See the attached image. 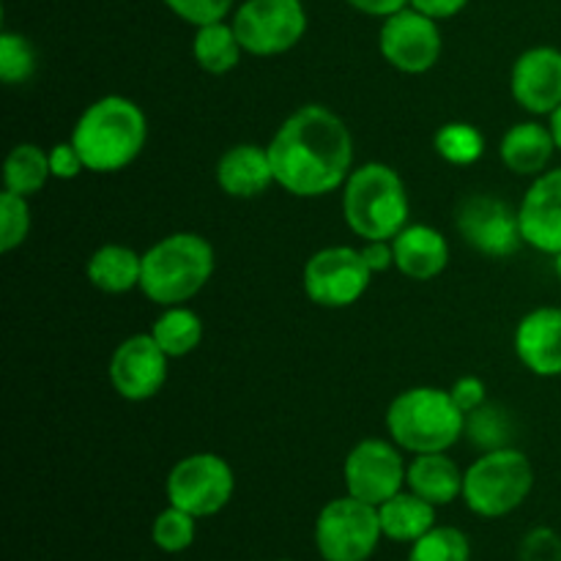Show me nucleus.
I'll use <instances>...</instances> for the list:
<instances>
[{
	"label": "nucleus",
	"mask_w": 561,
	"mask_h": 561,
	"mask_svg": "<svg viewBox=\"0 0 561 561\" xmlns=\"http://www.w3.org/2000/svg\"><path fill=\"white\" fill-rule=\"evenodd\" d=\"M394 268L403 277L427 283L436 279L449 263V244L431 225H405L392 239Z\"/></svg>",
	"instance_id": "19"
},
{
	"label": "nucleus",
	"mask_w": 561,
	"mask_h": 561,
	"mask_svg": "<svg viewBox=\"0 0 561 561\" xmlns=\"http://www.w3.org/2000/svg\"><path fill=\"white\" fill-rule=\"evenodd\" d=\"M148 118L140 104L110 93L82 110L71 129V142L91 173H118L142 153Z\"/></svg>",
	"instance_id": "2"
},
{
	"label": "nucleus",
	"mask_w": 561,
	"mask_h": 561,
	"mask_svg": "<svg viewBox=\"0 0 561 561\" xmlns=\"http://www.w3.org/2000/svg\"><path fill=\"white\" fill-rule=\"evenodd\" d=\"M436 504L425 502L422 496L411 491H400L398 496L387 499L378 507V518H381V531L387 540L394 542H416L422 535L436 526Z\"/></svg>",
	"instance_id": "23"
},
{
	"label": "nucleus",
	"mask_w": 561,
	"mask_h": 561,
	"mask_svg": "<svg viewBox=\"0 0 561 561\" xmlns=\"http://www.w3.org/2000/svg\"><path fill=\"white\" fill-rule=\"evenodd\" d=\"M197 537V518L195 515L184 513V510L168 507L153 518L151 526V540L159 551L164 553H184L186 548H192Z\"/></svg>",
	"instance_id": "30"
},
{
	"label": "nucleus",
	"mask_w": 561,
	"mask_h": 561,
	"mask_svg": "<svg viewBox=\"0 0 561 561\" xmlns=\"http://www.w3.org/2000/svg\"><path fill=\"white\" fill-rule=\"evenodd\" d=\"M518 561H561V537L548 526H537L520 542Z\"/></svg>",
	"instance_id": "34"
},
{
	"label": "nucleus",
	"mask_w": 561,
	"mask_h": 561,
	"mask_svg": "<svg viewBox=\"0 0 561 561\" xmlns=\"http://www.w3.org/2000/svg\"><path fill=\"white\" fill-rule=\"evenodd\" d=\"M217 184L225 195L239 197V201L266 195L277 184L268 148L255 146V142L230 146L217 162Z\"/></svg>",
	"instance_id": "18"
},
{
	"label": "nucleus",
	"mask_w": 561,
	"mask_h": 561,
	"mask_svg": "<svg viewBox=\"0 0 561 561\" xmlns=\"http://www.w3.org/2000/svg\"><path fill=\"white\" fill-rule=\"evenodd\" d=\"M405 488L436 507H447L463 496V471L447 453L414 455L405 471Z\"/></svg>",
	"instance_id": "21"
},
{
	"label": "nucleus",
	"mask_w": 561,
	"mask_h": 561,
	"mask_svg": "<svg viewBox=\"0 0 561 561\" xmlns=\"http://www.w3.org/2000/svg\"><path fill=\"white\" fill-rule=\"evenodd\" d=\"M409 5L411 9L422 11L425 16H431V20L442 22L458 16L460 11L469 5V0H409Z\"/></svg>",
	"instance_id": "37"
},
{
	"label": "nucleus",
	"mask_w": 561,
	"mask_h": 561,
	"mask_svg": "<svg viewBox=\"0 0 561 561\" xmlns=\"http://www.w3.org/2000/svg\"><path fill=\"white\" fill-rule=\"evenodd\" d=\"M381 540L378 507L362 499H334L316 518V548L323 561H367Z\"/></svg>",
	"instance_id": "7"
},
{
	"label": "nucleus",
	"mask_w": 561,
	"mask_h": 561,
	"mask_svg": "<svg viewBox=\"0 0 561 561\" xmlns=\"http://www.w3.org/2000/svg\"><path fill=\"white\" fill-rule=\"evenodd\" d=\"M230 25L247 55L274 58L290 53L305 38L307 9L301 0H244Z\"/></svg>",
	"instance_id": "8"
},
{
	"label": "nucleus",
	"mask_w": 561,
	"mask_h": 561,
	"mask_svg": "<svg viewBox=\"0 0 561 561\" xmlns=\"http://www.w3.org/2000/svg\"><path fill=\"white\" fill-rule=\"evenodd\" d=\"M510 91L518 107L531 115H551L561 107V49L529 47L515 58Z\"/></svg>",
	"instance_id": "15"
},
{
	"label": "nucleus",
	"mask_w": 561,
	"mask_h": 561,
	"mask_svg": "<svg viewBox=\"0 0 561 561\" xmlns=\"http://www.w3.org/2000/svg\"><path fill=\"white\" fill-rule=\"evenodd\" d=\"M378 49L392 69L403 75H425L442 58L444 38L436 20L409 5L383 20Z\"/></svg>",
	"instance_id": "12"
},
{
	"label": "nucleus",
	"mask_w": 561,
	"mask_h": 561,
	"mask_svg": "<svg viewBox=\"0 0 561 561\" xmlns=\"http://www.w3.org/2000/svg\"><path fill=\"white\" fill-rule=\"evenodd\" d=\"M31 233V206L27 197L5 192L0 195V252H11Z\"/></svg>",
	"instance_id": "31"
},
{
	"label": "nucleus",
	"mask_w": 561,
	"mask_h": 561,
	"mask_svg": "<svg viewBox=\"0 0 561 561\" xmlns=\"http://www.w3.org/2000/svg\"><path fill=\"white\" fill-rule=\"evenodd\" d=\"M548 118H551L548 121V126H551V131H553V140H557V148L561 151V107L553 110Z\"/></svg>",
	"instance_id": "40"
},
{
	"label": "nucleus",
	"mask_w": 561,
	"mask_h": 561,
	"mask_svg": "<svg viewBox=\"0 0 561 561\" xmlns=\"http://www.w3.org/2000/svg\"><path fill=\"white\" fill-rule=\"evenodd\" d=\"M553 151L559 148L551 126L540 124V121H520V124L510 126L499 142V157H502L504 168L515 175H529V179L546 173Z\"/></svg>",
	"instance_id": "20"
},
{
	"label": "nucleus",
	"mask_w": 561,
	"mask_h": 561,
	"mask_svg": "<svg viewBox=\"0 0 561 561\" xmlns=\"http://www.w3.org/2000/svg\"><path fill=\"white\" fill-rule=\"evenodd\" d=\"M168 362L162 345L153 340L151 332H140L118 343L110 356L107 376L115 392L129 403H142L162 392L168 381Z\"/></svg>",
	"instance_id": "14"
},
{
	"label": "nucleus",
	"mask_w": 561,
	"mask_h": 561,
	"mask_svg": "<svg viewBox=\"0 0 561 561\" xmlns=\"http://www.w3.org/2000/svg\"><path fill=\"white\" fill-rule=\"evenodd\" d=\"M387 433L411 455L447 453L466 433V414L449 389L414 387L400 392L387 409Z\"/></svg>",
	"instance_id": "4"
},
{
	"label": "nucleus",
	"mask_w": 561,
	"mask_h": 561,
	"mask_svg": "<svg viewBox=\"0 0 561 561\" xmlns=\"http://www.w3.org/2000/svg\"><path fill=\"white\" fill-rule=\"evenodd\" d=\"M217 268V252L201 233H170L142 252L140 290L159 307L195 299Z\"/></svg>",
	"instance_id": "3"
},
{
	"label": "nucleus",
	"mask_w": 561,
	"mask_h": 561,
	"mask_svg": "<svg viewBox=\"0 0 561 561\" xmlns=\"http://www.w3.org/2000/svg\"><path fill=\"white\" fill-rule=\"evenodd\" d=\"M553 272H557V279L561 283V252L559 255H553Z\"/></svg>",
	"instance_id": "41"
},
{
	"label": "nucleus",
	"mask_w": 561,
	"mask_h": 561,
	"mask_svg": "<svg viewBox=\"0 0 561 561\" xmlns=\"http://www.w3.org/2000/svg\"><path fill=\"white\" fill-rule=\"evenodd\" d=\"M373 283V268L356 247H323L305 263L301 285L310 301L327 310L356 305Z\"/></svg>",
	"instance_id": "10"
},
{
	"label": "nucleus",
	"mask_w": 561,
	"mask_h": 561,
	"mask_svg": "<svg viewBox=\"0 0 561 561\" xmlns=\"http://www.w3.org/2000/svg\"><path fill=\"white\" fill-rule=\"evenodd\" d=\"M151 334L170 359H181V356H190L201 345L203 321L195 310L184 305L164 307L162 316L153 321Z\"/></svg>",
	"instance_id": "26"
},
{
	"label": "nucleus",
	"mask_w": 561,
	"mask_h": 561,
	"mask_svg": "<svg viewBox=\"0 0 561 561\" xmlns=\"http://www.w3.org/2000/svg\"><path fill=\"white\" fill-rule=\"evenodd\" d=\"M405 466L400 447L383 438H365L348 453L343 463V480L348 496L381 507L387 499L398 496L405 485Z\"/></svg>",
	"instance_id": "11"
},
{
	"label": "nucleus",
	"mask_w": 561,
	"mask_h": 561,
	"mask_svg": "<svg viewBox=\"0 0 561 561\" xmlns=\"http://www.w3.org/2000/svg\"><path fill=\"white\" fill-rule=\"evenodd\" d=\"M233 3L236 0H164V5L192 27L225 22V16L233 11Z\"/></svg>",
	"instance_id": "33"
},
{
	"label": "nucleus",
	"mask_w": 561,
	"mask_h": 561,
	"mask_svg": "<svg viewBox=\"0 0 561 561\" xmlns=\"http://www.w3.org/2000/svg\"><path fill=\"white\" fill-rule=\"evenodd\" d=\"M433 146H436V153L444 162L463 168V164H474L485 153V137L477 126L453 121V124H444L436 131Z\"/></svg>",
	"instance_id": "27"
},
{
	"label": "nucleus",
	"mask_w": 561,
	"mask_h": 561,
	"mask_svg": "<svg viewBox=\"0 0 561 561\" xmlns=\"http://www.w3.org/2000/svg\"><path fill=\"white\" fill-rule=\"evenodd\" d=\"M38 55L31 38L22 33L3 31L0 33V80L5 85H22L36 75Z\"/></svg>",
	"instance_id": "29"
},
{
	"label": "nucleus",
	"mask_w": 561,
	"mask_h": 561,
	"mask_svg": "<svg viewBox=\"0 0 561 561\" xmlns=\"http://www.w3.org/2000/svg\"><path fill=\"white\" fill-rule=\"evenodd\" d=\"M409 192L394 168L367 162L343 186L345 225L362 241H392L409 225Z\"/></svg>",
	"instance_id": "5"
},
{
	"label": "nucleus",
	"mask_w": 561,
	"mask_h": 561,
	"mask_svg": "<svg viewBox=\"0 0 561 561\" xmlns=\"http://www.w3.org/2000/svg\"><path fill=\"white\" fill-rule=\"evenodd\" d=\"M49 170H53V179H60V181H71L77 179V175L82 173L85 168V162H82L80 151L75 148V142H55L53 148H49Z\"/></svg>",
	"instance_id": "35"
},
{
	"label": "nucleus",
	"mask_w": 561,
	"mask_h": 561,
	"mask_svg": "<svg viewBox=\"0 0 561 561\" xmlns=\"http://www.w3.org/2000/svg\"><path fill=\"white\" fill-rule=\"evenodd\" d=\"M53 179L49 170V153L36 142H20L9 151L3 164V186L14 195L33 197L44 190V184Z\"/></svg>",
	"instance_id": "25"
},
{
	"label": "nucleus",
	"mask_w": 561,
	"mask_h": 561,
	"mask_svg": "<svg viewBox=\"0 0 561 561\" xmlns=\"http://www.w3.org/2000/svg\"><path fill=\"white\" fill-rule=\"evenodd\" d=\"M520 233L537 252L559 255L561 252V168L546 170L531 181L524 203L518 208Z\"/></svg>",
	"instance_id": "16"
},
{
	"label": "nucleus",
	"mask_w": 561,
	"mask_h": 561,
	"mask_svg": "<svg viewBox=\"0 0 561 561\" xmlns=\"http://www.w3.org/2000/svg\"><path fill=\"white\" fill-rule=\"evenodd\" d=\"M515 356L540 378L561 376V307H537L515 329Z\"/></svg>",
	"instance_id": "17"
},
{
	"label": "nucleus",
	"mask_w": 561,
	"mask_h": 561,
	"mask_svg": "<svg viewBox=\"0 0 561 561\" xmlns=\"http://www.w3.org/2000/svg\"><path fill=\"white\" fill-rule=\"evenodd\" d=\"M266 148L277 186L294 197H323L343 190L354 173V137L348 124L323 104L294 110Z\"/></svg>",
	"instance_id": "1"
},
{
	"label": "nucleus",
	"mask_w": 561,
	"mask_h": 561,
	"mask_svg": "<svg viewBox=\"0 0 561 561\" xmlns=\"http://www.w3.org/2000/svg\"><path fill=\"white\" fill-rule=\"evenodd\" d=\"M241 55H244V47H241L230 22H211V25L195 27L192 58L208 75H228L241 64Z\"/></svg>",
	"instance_id": "24"
},
{
	"label": "nucleus",
	"mask_w": 561,
	"mask_h": 561,
	"mask_svg": "<svg viewBox=\"0 0 561 561\" xmlns=\"http://www.w3.org/2000/svg\"><path fill=\"white\" fill-rule=\"evenodd\" d=\"M345 3H348L351 9L359 11V14L381 16V20H387V16L409 9V0H345Z\"/></svg>",
	"instance_id": "39"
},
{
	"label": "nucleus",
	"mask_w": 561,
	"mask_h": 561,
	"mask_svg": "<svg viewBox=\"0 0 561 561\" xmlns=\"http://www.w3.org/2000/svg\"><path fill=\"white\" fill-rule=\"evenodd\" d=\"M535 469L520 449L502 447L482 453L463 471V502L480 518H504L529 499Z\"/></svg>",
	"instance_id": "6"
},
{
	"label": "nucleus",
	"mask_w": 561,
	"mask_h": 561,
	"mask_svg": "<svg viewBox=\"0 0 561 561\" xmlns=\"http://www.w3.org/2000/svg\"><path fill=\"white\" fill-rule=\"evenodd\" d=\"M507 420H504L502 414H499V409H493V405H480L477 411H471L469 416H466V433H469L471 444L480 449H485V453H491V449H502V447H510L507 444Z\"/></svg>",
	"instance_id": "32"
},
{
	"label": "nucleus",
	"mask_w": 561,
	"mask_h": 561,
	"mask_svg": "<svg viewBox=\"0 0 561 561\" xmlns=\"http://www.w3.org/2000/svg\"><path fill=\"white\" fill-rule=\"evenodd\" d=\"M236 491L233 469L214 453H195L181 458L164 480L168 504L201 518L222 513Z\"/></svg>",
	"instance_id": "9"
},
{
	"label": "nucleus",
	"mask_w": 561,
	"mask_h": 561,
	"mask_svg": "<svg viewBox=\"0 0 561 561\" xmlns=\"http://www.w3.org/2000/svg\"><path fill=\"white\" fill-rule=\"evenodd\" d=\"M460 236L471 250L488 257H513L526 244L518 208L496 195H469L455 217Z\"/></svg>",
	"instance_id": "13"
},
{
	"label": "nucleus",
	"mask_w": 561,
	"mask_h": 561,
	"mask_svg": "<svg viewBox=\"0 0 561 561\" xmlns=\"http://www.w3.org/2000/svg\"><path fill=\"white\" fill-rule=\"evenodd\" d=\"M85 272L88 283L102 294H129L131 288H140L142 255L124 244H104L88 257Z\"/></svg>",
	"instance_id": "22"
},
{
	"label": "nucleus",
	"mask_w": 561,
	"mask_h": 561,
	"mask_svg": "<svg viewBox=\"0 0 561 561\" xmlns=\"http://www.w3.org/2000/svg\"><path fill=\"white\" fill-rule=\"evenodd\" d=\"M409 561H471V542L455 526H433L427 535L411 542Z\"/></svg>",
	"instance_id": "28"
},
{
	"label": "nucleus",
	"mask_w": 561,
	"mask_h": 561,
	"mask_svg": "<svg viewBox=\"0 0 561 561\" xmlns=\"http://www.w3.org/2000/svg\"><path fill=\"white\" fill-rule=\"evenodd\" d=\"M362 255H365L367 266L373 268V274H381V272H387V268L394 266L392 241H365V247H362Z\"/></svg>",
	"instance_id": "38"
},
{
	"label": "nucleus",
	"mask_w": 561,
	"mask_h": 561,
	"mask_svg": "<svg viewBox=\"0 0 561 561\" xmlns=\"http://www.w3.org/2000/svg\"><path fill=\"white\" fill-rule=\"evenodd\" d=\"M449 394H453V400L458 403V409L469 416L471 411L485 405V381L477 376H463L449 387Z\"/></svg>",
	"instance_id": "36"
}]
</instances>
